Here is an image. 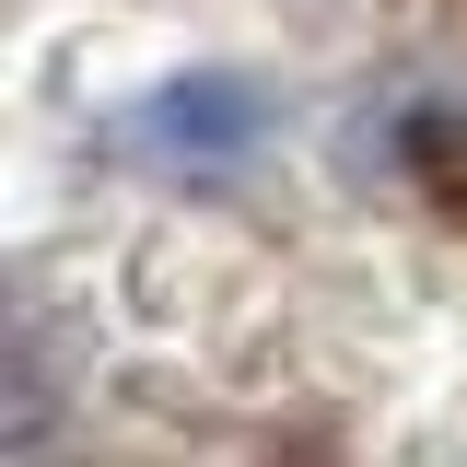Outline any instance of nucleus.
Listing matches in <instances>:
<instances>
[{"mask_svg": "<svg viewBox=\"0 0 467 467\" xmlns=\"http://www.w3.org/2000/svg\"><path fill=\"white\" fill-rule=\"evenodd\" d=\"M129 140H140L152 164L223 175V164H245V152L269 140V94H257V82H234V70H187V82H164L152 106L129 117Z\"/></svg>", "mask_w": 467, "mask_h": 467, "instance_id": "obj_1", "label": "nucleus"}, {"mask_svg": "<svg viewBox=\"0 0 467 467\" xmlns=\"http://www.w3.org/2000/svg\"><path fill=\"white\" fill-rule=\"evenodd\" d=\"M420 175H432L444 211H467V117H432V129H420Z\"/></svg>", "mask_w": 467, "mask_h": 467, "instance_id": "obj_2", "label": "nucleus"}]
</instances>
